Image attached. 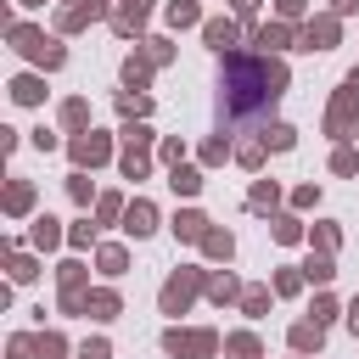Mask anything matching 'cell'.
<instances>
[{
    "label": "cell",
    "mask_w": 359,
    "mask_h": 359,
    "mask_svg": "<svg viewBox=\"0 0 359 359\" xmlns=\"http://www.w3.org/2000/svg\"><path fill=\"white\" fill-rule=\"evenodd\" d=\"M174 236H185V241H202V236H208V219H202V213H180V219H174Z\"/></svg>",
    "instance_id": "8fae6325"
},
{
    "label": "cell",
    "mask_w": 359,
    "mask_h": 359,
    "mask_svg": "<svg viewBox=\"0 0 359 359\" xmlns=\"http://www.w3.org/2000/svg\"><path fill=\"white\" fill-rule=\"evenodd\" d=\"M286 39H292V28H286V22H275V28H264V34H258V45H286Z\"/></svg>",
    "instance_id": "484cf974"
},
{
    "label": "cell",
    "mask_w": 359,
    "mask_h": 359,
    "mask_svg": "<svg viewBox=\"0 0 359 359\" xmlns=\"http://www.w3.org/2000/svg\"><path fill=\"white\" fill-rule=\"evenodd\" d=\"M331 314H337V303H331V297H314V320H320V325H325V320H331Z\"/></svg>",
    "instance_id": "d590c367"
},
{
    "label": "cell",
    "mask_w": 359,
    "mask_h": 359,
    "mask_svg": "<svg viewBox=\"0 0 359 359\" xmlns=\"http://www.w3.org/2000/svg\"><path fill=\"white\" fill-rule=\"evenodd\" d=\"M123 140H129V151H146V146H151V129H140V123H129V129H123Z\"/></svg>",
    "instance_id": "603a6c76"
},
{
    "label": "cell",
    "mask_w": 359,
    "mask_h": 359,
    "mask_svg": "<svg viewBox=\"0 0 359 359\" xmlns=\"http://www.w3.org/2000/svg\"><path fill=\"white\" fill-rule=\"evenodd\" d=\"M146 107H151V101H146V95H123V112H129V118H140V112H146Z\"/></svg>",
    "instance_id": "1f68e13d"
},
{
    "label": "cell",
    "mask_w": 359,
    "mask_h": 359,
    "mask_svg": "<svg viewBox=\"0 0 359 359\" xmlns=\"http://www.w3.org/2000/svg\"><path fill=\"white\" fill-rule=\"evenodd\" d=\"M202 247H208L213 258H230V236H224V230H208V236H202Z\"/></svg>",
    "instance_id": "44dd1931"
},
{
    "label": "cell",
    "mask_w": 359,
    "mask_h": 359,
    "mask_svg": "<svg viewBox=\"0 0 359 359\" xmlns=\"http://www.w3.org/2000/svg\"><path fill=\"white\" fill-rule=\"evenodd\" d=\"M62 118H67V123H84V118H90V107H84V101H67V107H62Z\"/></svg>",
    "instance_id": "f1b7e54d"
},
{
    "label": "cell",
    "mask_w": 359,
    "mask_h": 359,
    "mask_svg": "<svg viewBox=\"0 0 359 359\" xmlns=\"http://www.w3.org/2000/svg\"><path fill=\"white\" fill-rule=\"evenodd\" d=\"M280 17H303V0H280Z\"/></svg>",
    "instance_id": "f35d334b"
},
{
    "label": "cell",
    "mask_w": 359,
    "mask_h": 359,
    "mask_svg": "<svg viewBox=\"0 0 359 359\" xmlns=\"http://www.w3.org/2000/svg\"><path fill=\"white\" fill-rule=\"evenodd\" d=\"M163 348H168V353H185V359H213L219 337H213V331H168Z\"/></svg>",
    "instance_id": "3957f363"
},
{
    "label": "cell",
    "mask_w": 359,
    "mask_h": 359,
    "mask_svg": "<svg viewBox=\"0 0 359 359\" xmlns=\"http://www.w3.org/2000/svg\"><path fill=\"white\" fill-rule=\"evenodd\" d=\"M84 309H90L95 320H112V314H118V297H112V292H95V297L84 303Z\"/></svg>",
    "instance_id": "e0dca14e"
},
{
    "label": "cell",
    "mask_w": 359,
    "mask_h": 359,
    "mask_svg": "<svg viewBox=\"0 0 359 359\" xmlns=\"http://www.w3.org/2000/svg\"><path fill=\"white\" fill-rule=\"evenodd\" d=\"M123 230H129V236L157 230V208H151V202H135V208H129V219H123Z\"/></svg>",
    "instance_id": "ba28073f"
},
{
    "label": "cell",
    "mask_w": 359,
    "mask_h": 359,
    "mask_svg": "<svg viewBox=\"0 0 359 359\" xmlns=\"http://www.w3.org/2000/svg\"><path fill=\"white\" fill-rule=\"evenodd\" d=\"M202 34H208V45H219V50H224V45L236 39V22H230V17H213V22L202 28Z\"/></svg>",
    "instance_id": "7c38bea8"
},
{
    "label": "cell",
    "mask_w": 359,
    "mask_h": 359,
    "mask_svg": "<svg viewBox=\"0 0 359 359\" xmlns=\"http://www.w3.org/2000/svg\"><path fill=\"white\" fill-rule=\"evenodd\" d=\"M101 269L107 275H123V247H101Z\"/></svg>",
    "instance_id": "d4e9b609"
},
{
    "label": "cell",
    "mask_w": 359,
    "mask_h": 359,
    "mask_svg": "<svg viewBox=\"0 0 359 359\" xmlns=\"http://www.w3.org/2000/svg\"><path fill=\"white\" fill-rule=\"evenodd\" d=\"M146 11H151V0H123V11H118V34H135V28L146 22Z\"/></svg>",
    "instance_id": "30bf717a"
},
{
    "label": "cell",
    "mask_w": 359,
    "mask_h": 359,
    "mask_svg": "<svg viewBox=\"0 0 359 359\" xmlns=\"http://www.w3.org/2000/svg\"><path fill=\"white\" fill-rule=\"evenodd\" d=\"M191 297H196V269H185V275H174V280L163 286V309H168V314H180Z\"/></svg>",
    "instance_id": "5b68a950"
},
{
    "label": "cell",
    "mask_w": 359,
    "mask_h": 359,
    "mask_svg": "<svg viewBox=\"0 0 359 359\" xmlns=\"http://www.w3.org/2000/svg\"><path fill=\"white\" fill-rule=\"evenodd\" d=\"M208 292L224 303V297H236V280H230V275H213V280H208Z\"/></svg>",
    "instance_id": "4316f807"
},
{
    "label": "cell",
    "mask_w": 359,
    "mask_h": 359,
    "mask_svg": "<svg viewBox=\"0 0 359 359\" xmlns=\"http://www.w3.org/2000/svg\"><path fill=\"white\" fill-rule=\"evenodd\" d=\"M275 236L280 241H297V219H275Z\"/></svg>",
    "instance_id": "836d02e7"
},
{
    "label": "cell",
    "mask_w": 359,
    "mask_h": 359,
    "mask_svg": "<svg viewBox=\"0 0 359 359\" xmlns=\"http://www.w3.org/2000/svg\"><path fill=\"white\" fill-rule=\"evenodd\" d=\"M168 185H174L180 196H196V191H202V174H196V168H180V163H174V180H168Z\"/></svg>",
    "instance_id": "4fadbf2b"
},
{
    "label": "cell",
    "mask_w": 359,
    "mask_h": 359,
    "mask_svg": "<svg viewBox=\"0 0 359 359\" xmlns=\"http://www.w3.org/2000/svg\"><path fill=\"white\" fill-rule=\"evenodd\" d=\"M79 359H107V342H84V348H79Z\"/></svg>",
    "instance_id": "8d00e7d4"
},
{
    "label": "cell",
    "mask_w": 359,
    "mask_h": 359,
    "mask_svg": "<svg viewBox=\"0 0 359 359\" xmlns=\"http://www.w3.org/2000/svg\"><path fill=\"white\" fill-rule=\"evenodd\" d=\"M241 163H247V168H258V163H264V140H252V146H241Z\"/></svg>",
    "instance_id": "f546056e"
},
{
    "label": "cell",
    "mask_w": 359,
    "mask_h": 359,
    "mask_svg": "<svg viewBox=\"0 0 359 359\" xmlns=\"http://www.w3.org/2000/svg\"><path fill=\"white\" fill-rule=\"evenodd\" d=\"M6 202H11V213H22V208H28V185H11V196H6Z\"/></svg>",
    "instance_id": "d6a6232c"
},
{
    "label": "cell",
    "mask_w": 359,
    "mask_h": 359,
    "mask_svg": "<svg viewBox=\"0 0 359 359\" xmlns=\"http://www.w3.org/2000/svg\"><path fill=\"white\" fill-rule=\"evenodd\" d=\"M353 118H359V67H353V73H348V84L337 90V101H331V118H325V129H331V135H342V129H348Z\"/></svg>",
    "instance_id": "7a4b0ae2"
},
{
    "label": "cell",
    "mask_w": 359,
    "mask_h": 359,
    "mask_svg": "<svg viewBox=\"0 0 359 359\" xmlns=\"http://www.w3.org/2000/svg\"><path fill=\"white\" fill-rule=\"evenodd\" d=\"M224 79H230V95H224V112L241 118L264 101H275L286 90V67L280 62H247V56H230L224 62Z\"/></svg>",
    "instance_id": "6da1fadb"
},
{
    "label": "cell",
    "mask_w": 359,
    "mask_h": 359,
    "mask_svg": "<svg viewBox=\"0 0 359 359\" xmlns=\"http://www.w3.org/2000/svg\"><path fill=\"white\" fill-rule=\"evenodd\" d=\"M11 95H17L22 107H34V101H39L45 90H39V79H17V84H11Z\"/></svg>",
    "instance_id": "d6986e66"
},
{
    "label": "cell",
    "mask_w": 359,
    "mask_h": 359,
    "mask_svg": "<svg viewBox=\"0 0 359 359\" xmlns=\"http://www.w3.org/2000/svg\"><path fill=\"white\" fill-rule=\"evenodd\" d=\"M168 22H174V28H191V22H196V6H191V0H174V6H168Z\"/></svg>",
    "instance_id": "ac0fdd59"
},
{
    "label": "cell",
    "mask_w": 359,
    "mask_h": 359,
    "mask_svg": "<svg viewBox=\"0 0 359 359\" xmlns=\"http://www.w3.org/2000/svg\"><path fill=\"white\" fill-rule=\"evenodd\" d=\"M292 348H320V320H303V325H292Z\"/></svg>",
    "instance_id": "5bb4252c"
},
{
    "label": "cell",
    "mask_w": 359,
    "mask_h": 359,
    "mask_svg": "<svg viewBox=\"0 0 359 359\" xmlns=\"http://www.w3.org/2000/svg\"><path fill=\"white\" fill-rule=\"evenodd\" d=\"M337 45V17H314L303 28V50H331Z\"/></svg>",
    "instance_id": "8992f818"
},
{
    "label": "cell",
    "mask_w": 359,
    "mask_h": 359,
    "mask_svg": "<svg viewBox=\"0 0 359 359\" xmlns=\"http://www.w3.org/2000/svg\"><path fill=\"white\" fill-rule=\"evenodd\" d=\"M331 6H337L342 17H348V11H359V0H331Z\"/></svg>",
    "instance_id": "ab89813d"
},
{
    "label": "cell",
    "mask_w": 359,
    "mask_h": 359,
    "mask_svg": "<svg viewBox=\"0 0 359 359\" xmlns=\"http://www.w3.org/2000/svg\"><path fill=\"white\" fill-rule=\"evenodd\" d=\"M348 325H353V331H359V297H353V303H348Z\"/></svg>",
    "instance_id": "60d3db41"
},
{
    "label": "cell",
    "mask_w": 359,
    "mask_h": 359,
    "mask_svg": "<svg viewBox=\"0 0 359 359\" xmlns=\"http://www.w3.org/2000/svg\"><path fill=\"white\" fill-rule=\"evenodd\" d=\"M331 275H337V269H331V252H320V258H309V280H320V286H325Z\"/></svg>",
    "instance_id": "7402d4cb"
},
{
    "label": "cell",
    "mask_w": 359,
    "mask_h": 359,
    "mask_svg": "<svg viewBox=\"0 0 359 359\" xmlns=\"http://www.w3.org/2000/svg\"><path fill=\"white\" fill-rule=\"evenodd\" d=\"M56 236H62L56 219H39V224H34V241H39V247H56Z\"/></svg>",
    "instance_id": "cb8c5ba5"
},
{
    "label": "cell",
    "mask_w": 359,
    "mask_h": 359,
    "mask_svg": "<svg viewBox=\"0 0 359 359\" xmlns=\"http://www.w3.org/2000/svg\"><path fill=\"white\" fill-rule=\"evenodd\" d=\"M95 17H107V0H84V6H73V11L62 17V28H84V22H95Z\"/></svg>",
    "instance_id": "9c48e42d"
},
{
    "label": "cell",
    "mask_w": 359,
    "mask_h": 359,
    "mask_svg": "<svg viewBox=\"0 0 359 359\" xmlns=\"http://www.w3.org/2000/svg\"><path fill=\"white\" fill-rule=\"evenodd\" d=\"M28 353H34V348H28V337H17V342H11V359H28Z\"/></svg>",
    "instance_id": "74e56055"
},
{
    "label": "cell",
    "mask_w": 359,
    "mask_h": 359,
    "mask_svg": "<svg viewBox=\"0 0 359 359\" xmlns=\"http://www.w3.org/2000/svg\"><path fill=\"white\" fill-rule=\"evenodd\" d=\"M314 241H320V252H331V247H337V230H331V224H320V230H314Z\"/></svg>",
    "instance_id": "e575fe53"
},
{
    "label": "cell",
    "mask_w": 359,
    "mask_h": 359,
    "mask_svg": "<svg viewBox=\"0 0 359 359\" xmlns=\"http://www.w3.org/2000/svg\"><path fill=\"white\" fill-rule=\"evenodd\" d=\"M331 168H337V174H353V168H359V157H353V151H348V146H342V151H337V157H331Z\"/></svg>",
    "instance_id": "83f0119b"
},
{
    "label": "cell",
    "mask_w": 359,
    "mask_h": 359,
    "mask_svg": "<svg viewBox=\"0 0 359 359\" xmlns=\"http://www.w3.org/2000/svg\"><path fill=\"white\" fill-rule=\"evenodd\" d=\"M73 157H79V163H101V157H107V135H95V129L79 135V140H73Z\"/></svg>",
    "instance_id": "52a82bcc"
},
{
    "label": "cell",
    "mask_w": 359,
    "mask_h": 359,
    "mask_svg": "<svg viewBox=\"0 0 359 359\" xmlns=\"http://www.w3.org/2000/svg\"><path fill=\"white\" fill-rule=\"evenodd\" d=\"M146 73H151V56H146V62H140V56H129V62H123V84H129V90H140V84H146Z\"/></svg>",
    "instance_id": "2e32d148"
},
{
    "label": "cell",
    "mask_w": 359,
    "mask_h": 359,
    "mask_svg": "<svg viewBox=\"0 0 359 359\" xmlns=\"http://www.w3.org/2000/svg\"><path fill=\"white\" fill-rule=\"evenodd\" d=\"M252 6H258V0H236V11H252Z\"/></svg>",
    "instance_id": "b9f144b4"
},
{
    "label": "cell",
    "mask_w": 359,
    "mask_h": 359,
    "mask_svg": "<svg viewBox=\"0 0 359 359\" xmlns=\"http://www.w3.org/2000/svg\"><path fill=\"white\" fill-rule=\"evenodd\" d=\"M11 39H17V50H22V56H34V62H45V67H62V45H50L45 34H34V28H17Z\"/></svg>",
    "instance_id": "277c9868"
},
{
    "label": "cell",
    "mask_w": 359,
    "mask_h": 359,
    "mask_svg": "<svg viewBox=\"0 0 359 359\" xmlns=\"http://www.w3.org/2000/svg\"><path fill=\"white\" fill-rule=\"evenodd\" d=\"M123 174H129V180H140V174H146V157H140V151H129V157H123Z\"/></svg>",
    "instance_id": "4dcf8cb0"
},
{
    "label": "cell",
    "mask_w": 359,
    "mask_h": 359,
    "mask_svg": "<svg viewBox=\"0 0 359 359\" xmlns=\"http://www.w3.org/2000/svg\"><path fill=\"white\" fill-rule=\"evenodd\" d=\"M224 353H236V359H258V337H252V331H236V337L224 342Z\"/></svg>",
    "instance_id": "9a60e30c"
},
{
    "label": "cell",
    "mask_w": 359,
    "mask_h": 359,
    "mask_svg": "<svg viewBox=\"0 0 359 359\" xmlns=\"http://www.w3.org/2000/svg\"><path fill=\"white\" fill-rule=\"evenodd\" d=\"M292 140H297V135H292L286 123H269V129H264V146H275V151H286Z\"/></svg>",
    "instance_id": "ffe728a7"
}]
</instances>
